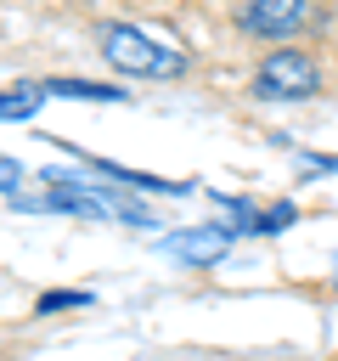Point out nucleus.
I'll return each mask as SVG.
<instances>
[{"instance_id":"nucleus-5","label":"nucleus","mask_w":338,"mask_h":361,"mask_svg":"<svg viewBox=\"0 0 338 361\" xmlns=\"http://www.w3.org/2000/svg\"><path fill=\"white\" fill-rule=\"evenodd\" d=\"M45 96H51L45 85H11V90L0 96V118H6V124H17V118H34Z\"/></svg>"},{"instance_id":"nucleus-8","label":"nucleus","mask_w":338,"mask_h":361,"mask_svg":"<svg viewBox=\"0 0 338 361\" xmlns=\"http://www.w3.org/2000/svg\"><path fill=\"white\" fill-rule=\"evenodd\" d=\"M62 305H90V293H45L39 299V316L45 310H62Z\"/></svg>"},{"instance_id":"nucleus-7","label":"nucleus","mask_w":338,"mask_h":361,"mask_svg":"<svg viewBox=\"0 0 338 361\" xmlns=\"http://www.w3.org/2000/svg\"><path fill=\"white\" fill-rule=\"evenodd\" d=\"M0 175H6V203L17 209V203H23V192H17V186H23V169H17V158H6V164H0Z\"/></svg>"},{"instance_id":"nucleus-3","label":"nucleus","mask_w":338,"mask_h":361,"mask_svg":"<svg viewBox=\"0 0 338 361\" xmlns=\"http://www.w3.org/2000/svg\"><path fill=\"white\" fill-rule=\"evenodd\" d=\"M231 237H237L231 226H192V231H169L163 237V254L180 259V265H214V259H225Z\"/></svg>"},{"instance_id":"nucleus-4","label":"nucleus","mask_w":338,"mask_h":361,"mask_svg":"<svg viewBox=\"0 0 338 361\" xmlns=\"http://www.w3.org/2000/svg\"><path fill=\"white\" fill-rule=\"evenodd\" d=\"M242 23H248V34H259V39H287V34L304 23V0H248Z\"/></svg>"},{"instance_id":"nucleus-2","label":"nucleus","mask_w":338,"mask_h":361,"mask_svg":"<svg viewBox=\"0 0 338 361\" xmlns=\"http://www.w3.org/2000/svg\"><path fill=\"white\" fill-rule=\"evenodd\" d=\"M321 90V68L304 56V51H270L259 68H254V96L259 102H304Z\"/></svg>"},{"instance_id":"nucleus-6","label":"nucleus","mask_w":338,"mask_h":361,"mask_svg":"<svg viewBox=\"0 0 338 361\" xmlns=\"http://www.w3.org/2000/svg\"><path fill=\"white\" fill-rule=\"evenodd\" d=\"M51 96H73V102H124L130 90H113V85H96V79H51L45 85Z\"/></svg>"},{"instance_id":"nucleus-1","label":"nucleus","mask_w":338,"mask_h":361,"mask_svg":"<svg viewBox=\"0 0 338 361\" xmlns=\"http://www.w3.org/2000/svg\"><path fill=\"white\" fill-rule=\"evenodd\" d=\"M101 56L118 68V73H135V79H180L186 73V51L135 28V23H113L101 34Z\"/></svg>"}]
</instances>
